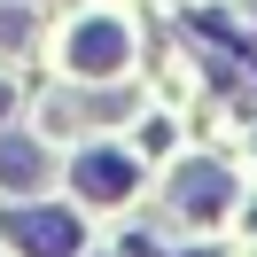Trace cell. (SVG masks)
<instances>
[{
  "label": "cell",
  "mask_w": 257,
  "mask_h": 257,
  "mask_svg": "<svg viewBox=\"0 0 257 257\" xmlns=\"http://www.w3.org/2000/svg\"><path fill=\"white\" fill-rule=\"evenodd\" d=\"M0 187H47V148L24 133H0Z\"/></svg>",
  "instance_id": "5"
},
{
  "label": "cell",
  "mask_w": 257,
  "mask_h": 257,
  "mask_svg": "<svg viewBox=\"0 0 257 257\" xmlns=\"http://www.w3.org/2000/svg\"><path fill=\"white\" fill-rule=\"evenodd\" d=\"M125 55H133V39H125V24H109V16L78 24V39H70V70H86V78H117Z\"/></svg>",
  "instance_id": "2"
},
{
  "label": "cell",
  "mask_w": 257,
  "mask_h": 257,
  "mask_svg": "<svg viewBox=\"0 0 257 257\" xmlns=\"http://www.w3.org/2000/svg\"><path fill=\"white\" fill-rule=\"evenodd\" d=\"M8 241H16V249H32V257H70L78 249V218H70V210H8Z\"/></svg>",
  "instance_id": "1"
},
{
  "label": "cell",
  "mask_w": 257,
  "mask_h": 257,
  "mask_svg": "<svg viewBox=\"0 0 257 257\" xmlns=\"http://www.w3.org/2000/svg\"><path fill=\"white\" fill-rule=\"evenodd\" d=\"M249 8H257V0H249Z\"/></svg>",
  "instance_id": "8"
},
{
  "label": "cell",
  "mask_w": 257,
  "mask_h": 257,
  "mask_svg": "<svg viewBox=\"0 0 257 257\" xmlns=\"http://www.w3.org/2000/svg\"><path fill=\"white\" fill-rule=\"evenodd\" d=\"M172 203L187 210V218H218V210L234 203V179H226L218 164H179L172 172Z\"/></svg>",
  "instance_id": "3"
},
{
  "label": "cell",
  "mask_w": 257,
  "mask_h": 257,
  "mask_svg": "<svg viewBox=\"0 0 257 257\" xmlns=\"http://www.w3.org/2000/svg\"><path fill=\"white\" fill-rule=\"evenodd\" d=\"M0 117H8V86H0Z\"/></svg>",
  "instance_id": "7"
},
{
  "label": "cell",
  "mask_w": 257,
  "mask_h": 257,
  "mask_svg": "<svg viewBox=\"0 0 257 257\" xmlns=\"http://www.w3.org/2000/svg\"><path fill=\"white\" fill-rule=\"evenodd\" d=\"M16 39H32V16L24 8H0V47H16Z\"/></svg>",
  "instance_id": "6"
},
{
  "label": "cell",
  "mask_w": 257,
  "mask_h": 257,
  "mask_svg": "<svg viewBox=\"0 0 257 257\" xmlns=\"http://www.w3.org/2000/svg\"><path fill=\"white\" fill-rule=\"evenodd\" d=\"M78 195H94V203L133 195V156H117V148H86V156H78Z\"/></svg>",
  "instance_id": "4"
}]
</instances>
